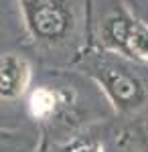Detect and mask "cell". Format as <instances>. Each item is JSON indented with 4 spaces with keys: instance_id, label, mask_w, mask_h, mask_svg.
Masks as SVG:
<instances>
[{
    "instance_id": "1",
    "label": "cell",
    "mask_w": 148,
    "mask_h": 152,
    "mask_svg": "<svg viewBox=\"0 0 148 152\" xmlns=\"http://www.w3.org/2000/svg\"><path fill=\"white\" fill-rule=\"evenodd\" d=\"M91 73L97 77L110 102L120 112H134L146 102V87L132 71L112 59H102L93 65Z\"/></svg>"
},
{
    "instance_id": "2",
    "label": "cell",
    "mask_w": 148,
    "mask_h": 152,
    "mask_svg": "<svg viewBox=\"0 0 148 152\" xmlns=\"http://www.w3.org/2000/svg\"><path fill=\"white\" fill-rule=\"evenodd\" d=\"M31 35L47 45L65 41L71 28V12L65 0H21Z\"/></svg>"
},
{
    "instance_id": "3",
    "label": "cell",
    "mask_w": 148,
    "mask_h": 152,
    "mask_svg": "<svg viewBox=\"0 0 148 152\" xmlns=\"http://www.w3.org/2000/svg\"><path fill=\"white\" fill-rule=\"evenodd\" d=\"M102 43L106 49L138 61H148V24L126 14H112L103 20Z\"/></svg>"
},
{
    "instance_id": "4",
    "label": "cell",
    "mask_w": 148,
    "mask_h": 152,
    "mask_svg": "<svg viewBox=\"0 0 148 152\" xmlns=\"http://www.w3.org/2000/svg\"><path fill=\"white\" fill-rule=\"evenodd\" d=\"M31 83V65L23 55L4 53L0 55V99L14 102L24 95Z\"/></svg>"
},
{
    "instance_id": "5",
    "label": "cell",
    "mask_w": 148,
    "mask_h": 152,
    "mask_svg": "<svg viewBox=\"0 0 148 152\" xmlns=\"http://www.w3.org/2000/svg\"><path fill=\"white\" fill-rule=\"evenodd\" d=\"M29 110L39 120H45V118L53 116L55 110H57V94L53 89H49V87H37L31 94Z\"/></svg>"
},
{
    "instance_id": "6",
    "label": "cell",
    "mask_w": 148,
    "mask_h": 152,
    "mask_svg": "<svg viewBox=\"0 0 148 152\" xmlns=\"http://www.w3.org/2000/svg\"><path fill=\"white\" fill-rule=\"evenodd\" d=\"M65 152H103L95 142H75Z\"/></svg>"
},
{
    "instance_id": "7",
    "label": "cell",
    "mask_w": 148,
    "mask_h": 152,
    "mask_svg": "<svg viewBox=\"0 0 148 152\" xmlns=\"http://www.w3.org/2000/svg\"><path fill=\"white\" fill-rule=\"evenodd\" d=\"M138 152H148V146H146V148H142V150H138Z\"/></svg>"
}]
</instances>
